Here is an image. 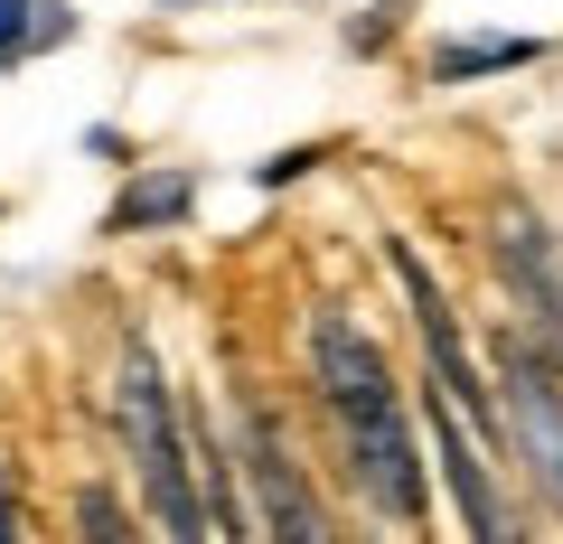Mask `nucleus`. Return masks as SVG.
I'll use <instances>...</instances> for the list:
<instances>
[{"instance_id": "obj_1", "label": "nucleus", "mask_w": 563, "mask_h": 544, "mask_svg": "<svg viewBox=\"0 0 563 544\" xmlns=\"http://www.w3.org/2000/svg\"><path fill=\"white\" fill-rule=\"evenodd\" d=\"M310 385H320L329 423H339V451L357 469L366 507L395 517V525H422L432 517V469H422V442H413V403H404L385 347L347 310H320L310 320Z\"/></svg>"}, {"instance_id": "obj_2", "label": "nucleus", "mask_w": 563, "mask_h": 544, "mask_svg": "<svg viewBox=\"0 0 563 544\" xmlns=\"http://www.w3.org/2000/svg\"><path fill=\"white\" fill-rule=\"evenodd\" d=\"M122 451H132L141 507L161 525V544H217L207 535V488H198V442L179 423V395H169L161 357L151 347H122Z\"/></svg>"}, {"instance_id": "obj_3", "label": "nucleus", "mask_w": 563, "mask_h": 544, "mask_svg": "<svg viewBox=\"0 0 563 544\" xmlns=\"http://www.w3.org/2000/svg\"><path fill=\"white\" fill-rule=\"evenodd\" d=\"M498 432L526 460V479L544 488V507L563 517V366L544 357L526 329L498 338Z\"/></svg>"}, {"instance_id": "obj_4", "label": "nucleus", "mask_w": 563, "mask_h": 544, "mask_svg": "<svg viewBox=\"0 0 563 544\" xmlns=\"http://www.w3.org/2000/svg\"><path fill=\"white\" fill-rule=\"evenodd\" d=\"M235 432H244L235 460H244V488H254V535H263V544H339V535H329L320 488H310V469L291 460V442H282L273 413H263V403H244Z\"/></svg>"}, {"instance_id": "obj_5", "label": "nucleus", "mask_w": 563, "mask_h": 544, "mask_svg": "<svg viewBox=\"0 0 563 544\" xmlns=\"http://www.w3.org/2000/svg\"><path fill=\"white\" fill-rule=\"evenodd\" d=\"M488 254H498V282L517 301V329L563 366V244H554V225L507 198L498 225H488Z\"/></svg>"}, {"instance_id": "obj_6", "label": "nucleus", "mask_w": 563, "mask_h": 544, "mask_svg": "<svg viewBox=\"0 0 563 544\" xmlns=\"http://www.w3.org/2000/svg\"><path fill=\"white\" fill-rule=\"evenodd\" d=\"M422 423H432V469H442V488H451V507H461V535L470 544H526V525H517V507H507V488H498V469H488V442L451 413L432 385H422Z\"/></svg>"}, {"instance_id": "obj_7", "label": "nucleus", "mask_w": 563, "mask_h": 544, "mask_svg": "<svg viewBox=\"0 0 563 544\" xmlns=\"http://www.w3.org/2000/svg\"><path fill=\"white\" fill-rule=\"evenodd\" d=\"M76 38V10L66 0H0V66H29L47 47Z\"/></svg>"}, {"instance_id": "obj_8", "label": "nucleus", "mask_w": 563, "mask_h": 544, "mask_svg": "<svg viewBox=\"0 0 563 544\" xmlns=\"http://www.w3.org/2000/svg\"><path fill=\"white\" fill-rule=\"evenodd\" d=\"M188 198H198V179H188V169H169V179H141L132 198L113 207V235H132V225H169V217H188Z\"/></svg>"}, {"instance_id": "obj_9", "label": "nucleus", "mask_w": 563, "mask_h": 544, "mask_svg": "<svg viewBox=\"0 0 563 544\" xmlns=\"http://www.w3.org/2000/svg\"><path fill=\"white\" fill-rule=\"evenodd\" d=\"M526 57H536V38H461V47L432 57V76L461 85V76H498V66H526Z\"/></svg>"}, {"instance_id": "obj_10", "label": "nucleus", "mask_w": 563, "mask_h": 544, "mask_svg": "<svg viewBox=\"0 0 563 544\" xmlns=\"http://www.w3.org/2000/svg\"><path fill=\"white\" fill-rule=\"evenodd\" d=\"M76 535H85V544H141L113 488H76Z\"/></svg>"}, {"instance_id": "obj_11", "label": "nucleus", "mask_w": 563, "mask_h": 544, "mask_svg": "<svg viewBox=\"0 0 563 544\" xmlns=\"http://www.w3.org/2000/svg\"><path fill=\"white\" fill-rule=\"evenodd\" d=\"M0 544H20V507H10V479H0Z\"/></svg>"}]
</instances>
